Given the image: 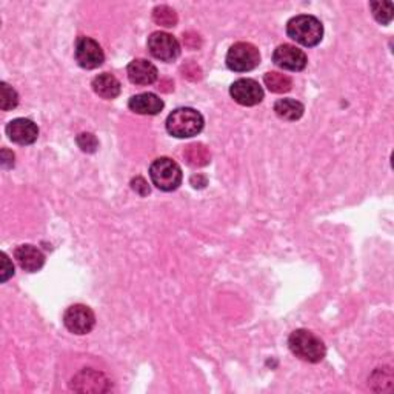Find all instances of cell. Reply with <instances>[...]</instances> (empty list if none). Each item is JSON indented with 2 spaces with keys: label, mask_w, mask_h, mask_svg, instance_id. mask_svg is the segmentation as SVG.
Here are the masks:
<instances>
[{
  "label": "cell",
  "mask_w": 394,
  "mask_h": 394,
  "mask_svg": "<svg viewBox=\"0 0 394 394\" xmlns=\"http://www.w3.org/2000/svg\"><path fill=\"white\" fill-rule=\"evenodd\" d=\"M151 182L160 191H174L182 183V169L169 157H159L150 167Z\"/></svg>",
  "instance_id": "obj_4"
},
{
  "label": "cell",
  "mask_w": 394,
  "mask_h": 394,
  "mask_svg": "<svg viewBox=\"0 0 394 394\" xmlns=\"http://www.w3.org/2000/svg\"><path fill=\"white\" fill-rule=\"evenodd\" d=\"M274 111L283 120H299L304 115L305 108L295 99H281L274 104Z\"/></svg>",
  "instance_id": "obj_17"
},
{
  "label": "cell",
  "mask_w": 394,
  "mask_h": 394,
  "mask_svg": "<svg viewBox=\"0 0 394 394\" xmlns=\"http://www.w3.org/2000/svg\"><path fill=\"white\" fill-rule=\"evenodd\" d=\"M129 110L136 114L156 115L164 110V100L153 92H142V94L133 96L128 102Z\"/></svg>",
  "instance_id": "obj_15"
},
{
  "label": "cell",
  "mask_w": 394,
  "mask_h": 394,
  "mask_svg": "<svg viewBox=\"0 0 394 394\" xmlns=\"http://www.w3.org/2000/svg\"><path fill=\"white\" fill-rule=\"evenodd\" d=\"M131 188H133L137 192V195L142 196V197L150 195L148 182H146L143 177H141V176H137V177H134L133 181H131Z\"/></svg>",
  "instance_id": "obj_24"
},
{
  "label": "cell",
  "mask_w": 394,
  "mask_h": 394,
  "mask_svg": "<svg viewBox=\"0 0 394 394\" xmlns=\"http://www.w3.org/2000/svg\"><path fill=\"white\" fill-rule=\"evenodd\" d=\"M71 388L77 393H106L110 391V379L92 368H85L71 379Z\"/></svg>",
  "instance_id": "obj_9"
},
{
  "label": "cell",
  "mask_w": 394,
  "mask_h": 394,
  "mask_svg": "<svg viewBox=\"0 0 394 394\" xmlns=\"http://www.w3.org/2000/svg\"><path fill=\"white\" fill-rule=\"evenodd\" d=\"M0 274H2V277H0L2 282H6L14 274V267L5 253H2V272H0Z\"/></svg>",
  "instance_id": "obj_26"
},
{
  "label": "cell",
  "mask_w": 394,
  "mask_h": 394,
  "mask_svg": "<svg viewBox=\"0 0 394 394\" xmlns=\"http://www.w3.org/2000/svg\"><path fill=\"white\" fill-rule=\"evenodd\" d=\"M148 50L153 57L162 62H173L181 56V45L177 38L162 31H156L148 37Z\"/></svg>",
  "instance_id": "obj_8"
},
{
  "label": "cell",
  "mask_w": 394,
  "mask_h": 394,
  "mask_svg": "<svg viewBox=\"0 0 394 394\" xmlns=\"http://www.w3.org/2000/svg\"><path fill=\"white\" fill-rule=\"evenodd\" d=\"M287 34L293 41L304 46L319 45L323 37L322 22L314 15L299 14L287 23Z\"/></svg>",
  "instance_id": "obj_2"
},
{
  "label": "cell",
  "mask_w": 394,
  "mask_h": 394,
  "mask_svg": "<svg viewBox=\"0 0 394 394\" xmlns=\"http://www.w3.org/2000/svg\"><path fill=\"white\" fill-rule=\"evenodd\" d=\"M370 8H372L374 19L382 23V25H388V23L393 20L394 15V5L393 2H372L370 3Z\"/></svg>",
  "instance_id": "obj_21"
},
{
  "label": "cell",
  "mask_w": 394,
  "mask_h": 394,
  "mask_svg": "<svg viewBox=\"0 0 394 394\" xmlns=\"http://www.w3.org/2000/svg\"><path fill=\"white\" fill-rule=\"evenodd\" d=\"M127 73L131 82L134 85H142V87L143 85L154 83L159 77L157 68L154 66L150 60L145 59H134L133 62H129Z\"/></svg>",
  "instance_id": "obj_13"
},
{
  "label": "cell",
  "mask_w": 394,
  "mask_h": 394,
  "mask_svg": "<svg viewBox=\"0 0 394 394\" xmlns=\"http://www.w3.org/2000/svg\"><path fill=\"white\" fill-rule=\"evenodd\" d=\"M183 157L187 160V164L200 168L206 167L211 162V153L206 148L204 143H191L183 151Z\"/></svg>",
  "instance_id": "obj_18"
},
{
  "label": "cell",
  "mask_w": 394,
  "mask_h": 394,
  "mask_svg": "<svg viewBox=\"0 0 394 394\" xmlns=\"http://www.w3.org/2000/svg\"><path fill=\"white\" fill-rule=\"evenodd\" d=\"M202 129L204 115L195 108H177L167 119V131L174 137H192Z\"/></svg>",
  "instance_id": "obj_3"
},
{
  "label": "cell",
  "mask_w": 394,
  "mask_h": 394,
  "mask_svg": "<svg viewBox=\"0 0 394 394\" xmlns=\"http://www.w3.org/2000/svg\"><path fill=\"white\" fill-rule=\"evenodd\" d=\"M260 64L259 50L253 43L237 42L228 50L227 65L231 71L246 73Z\"/></svg>",
  "instance_id": "obj_5"
},
{
  "label": "cell",
  "mask_w": 394,
  "mask_h": 394,
  "mask_svg": "<svg viewBox=\"0 0 394 394\" xmlns=\"http://www.w3.org/2000/svg\"><path fill=\"white\" fill-rule=\"evenodd\" d=\"M153 20L160 27L173 28L177 25V14L173 8L167 5H159L153 10Z\"/></svg>",
  "instance_id": "obj_20"
},
{
  "label": "cell",
  "mask_w": 394,
  "mask_h": 394,
  "mask_svg": "<svg viewBox=\"0 0 394 394\" xmlns=\"http://www.w3.org/2000/svg\"><path fill=\"white\" fill-rule=\"evenodd\" d=\"M182 73H183V77H187V79H190V80H199L200 77H202V71H200V68L196 64H192V62H188L187 65L182 66Z\"/></svg>",
  "instance_id": "obj_25"
},
{
  "label": "cell",
  "mask_w": 394,
  "mask_h": 394,
  "mask_svg": "<svg viewBox=\"0 0 394 394\" xmlns=\"http://www.w3.org/2000/svg\"><path fill=\"white\" fill-rule=\"evenodd\" d=\"M191 185L195 188H204L206 185V177L205 176H200V174H195L191 177Z\"/></svg>",
  "instance_id": "obj_29"
},
{
  "label": "cell",
  "mask_w": 394,
  "mask_h": 394,
  "mask_svg": "<svg viewBox=\"0 0 394 394\" xmlns=\"http://www.w3.org/2000/svg\"><path fill=\"white\" fill-rule=\"evenodd\" d=\"M183 42H185V45L188 46V48L196 50L200 46V37H199V34L191 33V31H190V33L183 34Z\"/></svg>",
  "instance_id": "obj_27"
},
{
  "label": "cell",
  "mask_w": 394,
  "mask_h": 394,
  "mask_svg": "<svg viewBox=\"0 0 394 394\" xmlns=\"http://www.w3.org/2000/svg\"><path fill=\"white\" fill-rule=\"evenodd\" d=\"M74 57L77 64L85 69L99 68L105 62V54L102 46H100L94 38L85 36L77 38Z\"/></svg>",
  "instance_id": "obj_7"
},
{
  "label": "cell",
  "mask_w": 394,
  "mask_h": 394,
  "mask_svg": "<svg viewBox=\"0 0 394 394\" xmlns=\"http://www.w3.org/2000/svg\"><path fill=\"white\" fill-rule=\"evenodd\" d=\"M288 346L296 358L310 364H318L327 354V346L322 339L308 330H296L288 337Z\"/></svg>",
  "instance_id": "obj_1"
},
{
  "label": "cell",
  "mask_w": 394,
  "mask_h": 394,
  "mask_svg": "<svg viewBox=\"0 0 394 394\" xmlns=\"http://www.w3.org/2000/svg\"><path fill=\"white\" fill-rule=\"evenodd\" d=\"M76 141L83 153L91 154V153H96L99 148V141L96 139V136L91 133H80L79 136H77Z\"/></svg>",
  "instance_id": "obj_23"
},
{
  "label": "cell",
  "mask_w": 394,
  "mask_h": 394,
  "mask_svg": "<svg viewBox=\"0 0 394 394\" xmlns=\"http://www.w3.org/2000/svg\"><path fill=\"white\" fill-rule=\"evenodd\" d=\"M14 259L27 273H36L45 264L43 253L34 245H20L14 251Z\"/></svg>",
  "instance_id": "obj_14"
},
{
  "label": "cell",
  "mask_w": 394,
  "mask_h": 394,
  "mask_svg": "<svg viewBox=\"0 0 394 394\" xmlns=\"http://www.w3.org/2000/svg\"><path fill=\"white\" fill-rule=\"evenodd\" d=\"M92 90L102 99H115L120 94V82L110 73H102L92 80Z\"/></svg>",
  "instance_id": "obj_16"
},
{
  "label": "cell",
  "mask_w": 394,
  "mask_h": 394,
  "mask_svg": "<svg viewBox=\"0 0 394 394\" xmlns=\"http://www.w3.org/2000/svg\"><path fill=\"white\" fill-rule=\"evenodd\" d=\"M19 105V94L13 87H10L6 82H2L0 87V106L3 111L14 110Z\"/></svg>",
  "instance_id": "obj_22"
},
{
  "label": "cell",
  "mask_w": 394,
  "mask_h": 394,
  "mask_svg": "<svg viewBox=\"0 0 394 394\" xmlns=\"http://www.w3.org/2000/svg\"><path fill=\"white\" fill-rule=\"evenodd\" d=\"M64 325L74 335H88L96 325V314L87 305H71L64 314Z\"/></svg>",
  "instance_id": "obj_6"
},
{
  "label": "cell",
  "mask_w": 394,
  "mask_h": 394,
  "mask_svg": "<svg viewBox=\"0 0 394 394\" xmlns=\"http://www.w3.org/2000/svg\"><path fill=\"white\" fill-rule=\"evenodd\" d=\"M2 165L3 168L14 167V154L8 150H2Z\"/></svg>",
  "instance_id": "obj_28"
},
{
  "label": "cell",
  "mask_w": 394,
  "mask_h": 394,
  "mask_svg": "<svg viewBox=\"0 0 394 394\" xmlns=\"http://www.w3.org/2000/svg\"><path fill=\"white\" fill-rule=\"evenodd\" d=\"M6 136L17 145H31L37 141L38 128L29 119H14L6 125Z\"/></svg>",
  "instance_id": "obj_12"
},
{
  "label": "cell",
  "mask_w": 394,
  "mask_h": 394,
  "mask_svg": "<svg viewBox=\"0 0 394 394\" xmlns=\"http://www.w3.org/2000/svg\"><path fill=\"white\" fill-rule=\"evenodd\" d=\"M273 62L282 69H288V71H302L308 64V59L307 54L302 50H299L297 46L283 43L274 50Z\"/></svg>",
  "instance_id": "obj_10"
},
{
  "label": "cell",
  "mask_w": 394,
  "mask_h": 394,
  "mask_svg": "<svg viewBox=\"0 0 394 394\" xmlns=\"http://www.w3.org/2000/svg\"><path fill=\"white\" fill-rule=\"evenodd\" d=\"M230 94L239 105L254 106L264 99V90L253 79H239L230 87Z\"/></svg>",
  "instance_id": "obj_11"
},
{
  "label": "cell",
  "mask_w": 394,
  "mask_h": 394,
  "mask_svg": "<svg viewBox=\"0 0 394 394\" xmlns=\"http://www.w3.org/2000/svg\"><path fill=\"white\" fill-rule=\"evenodd\" d=\"M264 83L269 91L276 92V94H283V92H288L293 87L291 77L287 74L277 73V71L267 73L264 76Z\"/></svg>",
  "instance_id": "obj_19"
},
{
  "label": "cell",
  "mask_w": 394,
  "mask_h": 394,
  "mask_svg": "<svg viewBox=\"0 0 394 394\" xmlns=\"http://www.w3.org/2000/svg\"><path fill=\"white\" fill-rule=\"evenodd\" d=\"M159 90L160 91H167V92H169L173 90V82H169V80H162L160 82V87H159Z\"/></svg>",
  "instance_id": "obj_30"
}]
</instances>
